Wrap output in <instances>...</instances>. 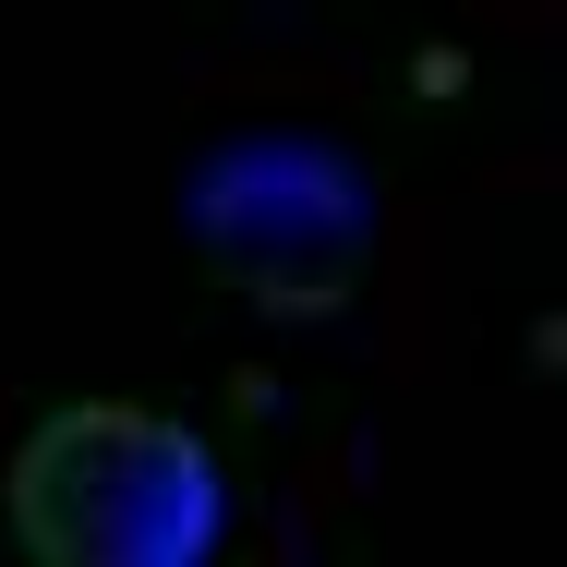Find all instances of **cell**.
<instances>
[{"instance_id":"cell-1","label":"cell","mask_w":567,"mask_h":567,"mask_svg":"<svg viewBox=\"0 0 567 567\" xmlns=\"http://www.w3.org/2000/svg\"><path fill=\"white\" fill-rule=\"evenodd\" d=\"M218 519V447L169 411L73 399L12 447V532L37 567H206Z\"/></svg>"},{"instance_id":"cell-2","label":"cell","mask_w":567,"mask_h":567,"mask_svg":"<svg viewBox=\"0 0 567 567\" xmlns=\"http://www.w3.org/2000/svg\"><path fill=\"white\" fill-rule=\"evenodd\" d=\"M194 229L266 315H339L374 278V169L339 133L254 121L194 157Z\"/></svg>"}]
</instances>
